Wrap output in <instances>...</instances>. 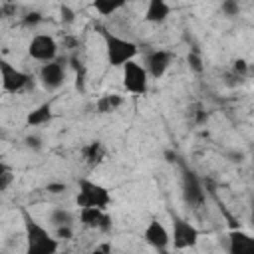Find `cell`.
I'll return each mask as SVG.
<instances>
[{
    "label": "cell",
    "instance_id": "7a4b0ae2",
    "mask_svg": "<svg viewBox=\"0 0 254 254\" xmlns=\"http://www.w3.org/2000/svg\"><path fill=\"white\" fill-rule=\"evenodd\" d=\"M75 202L79 208H99V210H107V206L111 204V192L89 179H79L77 181V194H75Z\"/></svg>",
    "mask_w": 254,
    "mask_h": 254
},
{
    "label": "cell",
    "instance_id": "7402d4cb",
    "mask_svg": "<svg viewBox=\"0 0 254 254\" xmlns=\"http://www.w3.org/2000/svg\"><path fill=\"white\" fill-rule=\"evenodd\" d=\"M58 240H69L73 236V228L71 226H60L56 228V234H54Z\"/></svg>",
    "mask_w": 254,
    "mask_h": 254
},
{
    "label": "cell",
    "instance_id": "4fadbf2b",
    "mask_svg": "<svg viewBox=\"0 0 254 254\" xmlns=\"http://www.w3.org/2000/svg\"><path fill=\"white\" fill-rule=\"evenodd\" d=\"M228 254H254V238L242 230H234L228 236Z\"/></svg>",
    "mask_w": 254,
    "mask_h": 254
},
{
    "label": "cell",
    "instance_id": "9c48e42d",
    "mask_svg": "<svg viewBox=\"0 0 254 254\" xmlns=\"http://www.w3.org/2000/svg\"><path fill=\"white\" fill-rule=\"evenodd\" d=\"M183 198L192 208H200L204 204V200H206V194H204L200 179L196 177V173H192L189 169L183 171Z\"/></svg>",
    "mask_w": 254,
    "mask_h": 254
},
{
    "label": "cell",
    "instance_id": "6da1fadb",
    "mask_svg": "<svg viewBox=\"0 0 254 254\" xmlns=\"http://www.w3.org/2000/svg\"><path fill=\"white\" fill-rule=\"evenodd\" d=\"M22 218H24L26 254H56L60 248V240L44 224H40L30 212L22 210Z\"/></svg>",
    "mask_w": 254,
    "mask_h": 254
},
{
    "label": "cell",
    "instance_id": "3957f363",
    "mask_svg": "<svg viewBox=\"0 0 254 254\" xmlns=\"http://www.w3.org/2000/svg\"><path fill=\"white\" fill-rule=\"evenodd\" d=\"M103 40H105V54H107V62L113 67H123L127 62H133L139 48L135 42L115 36L111 32H103Z\"/></svg>",
    "mask_w": 254,
    "mask_h": 254
},
{
    "label": "cell",
    "instance_id": "52a82bcc",
    "mask_svg": "<svg viewBox=\"0 0 254 254\" xmlns=\"http://www.w3.org/2000/svg\"><path fill=\"white\" fill-rule=\"evenodd\" d=\"M28 54L32 60L48 64L58 58V42L50 34H36L28 44Z\"/></svg>",
    "mask_w": 254,
    "mask_h": 254
},
{
    "label": "cell",
    "instance_id": "7c38bea8",
    "mask_svg": "<svg viewBox=\"0 0 254 254\" xmlns=\"http://www.w3.org/2000/svg\"><path fill=\"white\" fill-rule=\"evenodd\" d=\"M79 220L89 230H97V232H109L111 230V216L107 214V210L81 208L79 210Z\"/></svg>",
    "mask_w": 254,
    "mask_h": 254
},
{
    "label": "cell",
    "instance_id": "484cf974",
    "mask_svg": "<svg viewBox=\"0 0 254 254\" xmlns=\"http://www.w3.org/2000/svg\"><path fill=\"white\" fill-rule=\"evenodd\" d=\"M26 145H28L30 149L38 151V149H42V139H40L38 135H28V137H26Z\"/></svg>",
    "mask_w": 254,
    "mask_h": 254
},
{
    "label": "cell",
    "instance_id": "4316f807",
    "mask_svg": "<svg viewBox=\"0 0 254 254\" xmlns=\"http://www.w3.org/2000/svg\"><path fill=\"white\" fill-rule=\"evenodd\" d=\"M91 254H111V244L109 242H101L91 250Z\"/></svg>",
    "mask_w": 254,
    "mask_h": 254
},
{
    "label": "cell",
    "instance_id": "83f0119b",
    "mask_svg": "<svg viewBox=\"0 0 254 254\" xmlns=\"http://www.w3.org/2000/svg\"><path fill=\"white\" fill-rule=\"evenodd\" d=\"M64 190H65V185L64 183H60V185H48V192L58 194V192H64Z\"/></svg>",
    "mask_w": 254,
    "mask_h": 254
},
{
    "label": "cell",
    "instance_id": "d4e9b609",
    "mask_svg": "<svg viewBox=\"0 0 254 254\" xmlns=\"http://www.w3.org/2000/svg\"><path fill=\"white\" fill-rule=\"evenodd\" d=\"M60 12H62V20H64L65 24H71V22L75 20V14H73V10H71L69 6H62Z\"/></svg>",
    "mask_w": 254,
    "mask_h": 254
},
{
    "label": "cell",
    "instance_id": "44dd1931",
    "mask_svg": "<svg viewBox=\"0 0 254 254\" xmlns=\"http://www.w3.org/2000/svg\"><path fill=\"white\" fill-rule=\"evenodd\" d=\"M222 12H224L226 16H236V14L240 12V6H238V2H234V0H226V2H222Z\"/></svg>",
    "mask_w": 254,
    "mask_h": 254
},
{
    "label": "cell",
    "instance_id": "2e32d148",
    "mask_svg": "<svg viewBox=\"0 0 254 254\" xmlns=\"http://www.w3.org/2000/svg\"><path fill=\"white\" fill-rule=\"evenodd\" d=\"M81 153H83V161L89 167H97L105 159V147H103L101 141H91L89 145H85L81 149Z\"/></svg>",
    "mask_w": 254,
    "mask_h": 254
},
{
    "label": "cell",
    "instance_id": "ba28073f",
    "mask_svg": "<svg viewBox=\"0 0 254 254\" xmlns=\"http://www.w3.org/2000/svg\"><path fill=\"white\" fill-rule=\"evenodd\" d=\"M38 77H40V83L44 85V89H48V91L60 89L65 81V62L54 60V62L42 64L40 71H38Z\"/></svg>",
    "mask_w": 254,
    "mask_h": 254
},
{
    "label": "cell",
    "instance_id": "cb8c5ba5",
    "mask_svg": "<svg viewBox=\"0 0 254 254\" xmlns=\"http://www.w3.org/2000/svg\"><path fill=\"white\" fill-rule=\"evenodd\" d=\"M187 62H189V65L194 69V71H202V60L196 56V54H189V58H187Z\"/></svg>",
    "mask_w": 254,
    "mask_h": 254
},
{
    "label": "cell",
    "instance_id": "8992f818",
    "mask_svg": "<svg viewBox=\"0 0 254 254\" xmlns=\"http://www.w3.org/2000/svg\"><path fill=\"white\" fill-rule=\"evenodd\" d=\"M121 69H123V85H125V89L129 93H133V95H143L147 91V87H149V75H147L145 67L133 60V62H127Z\"/></svg>",
    "mask_w": 254,
    "mask_h": 254
},
{
    "label": "cell",
    "instance_id": "ffe728a7",
    "mask_svg": "<svg viewBox=\"0 0 254 254\" xmlns=\"http://www.w3.org/2000/svg\"><path fill=\"white\" fill-rule=\"evenodd\" d=\"M14 181V171L10 165H6L4 161H0V192L6 190Z\"/></svg>",
    "mask_w": 254,
    "mask_h": 254
},
{
    "label": "cell",
    "instance_id": "9a60e30c",
    "mask_svg": "<svg viewBox=\"0 0 254 254\" xmlns=\"http://www.w3.org/2000/svg\"><path fill=\"white\" fill-rule=\"evenodd\" d=\"M52 117H54L52 105H50V103H42V105H38L36 109H32V111L28 113L26 123H28L30 127H40V125L50 123V121H52Z\"/></svg>",
    "mask_w": 254,
    "mask_h": 254
},
{
    "label": "cell",
    "instance_id": "f546056e",
    "mask_svg": "<svg viewBox=\"0 0 254 254\" xmlns=\"http://www.w3.org/2000/svg\"><path fill=\"white\" fill-rule=\"evenodd\" d=\"M159 254H173V252H169V250H159Z\"/></svg>",
    "mask_w": 254,
    "mask_h": 254
},
{
    "label": "cell",
    "instance_id": "f1b7e54d",
    "mask_svg": "<svg viewBox=\"0 0 254 254\" xmlns=\"http://www.w3.org/2000/svg\"><path fill=\"white\" fill-rule=\"evenodd\" d=\"M12 10H14V6H10V4H4V6H0V20H2L4 16H8Z\"/></svg>",
    "mask_w": 254,
    "mask_h": 254
},
{
    "label": "cell",
    "instance_id": "5b68a950",
    "mask_svg": "<svg viewBox=\"0 0 254 254\" xmlns=\"http://www.w3.org/2000/svg\"><path fill=\"white\" fill-rule=\"evenodd\" d=\"M200 238V232L194 224L181 216H173V232H171V244L175 250H187L196 246Z\"/></svg>",
    "mask_w": 254,
    "mask_h": 254
},
{
    "label": "cell",
    "instance_id": "e0dca14e",
    "mask_svg": "<svg viewBox=\"0 0 254 254\" xmlns=\"http://www.w3.org/2000/svg\"><path fill=\"white\" fill-rule=\"evenodd\" d=\"M123 97L121 95H117V93H105V95H101L97 101H95V109H97V113H101V115H105V113H113V111H117L121 105H123Z\"/></svg>",
    "mask_w": 254,
    "mask_h": 254
},
{
    "label": "cell",
    "instance_id": "8fae6325",
    "mask_svg": "<svg viewBox=\"0 0 254 254\" xmlns=\"http://www.w3.org/2000/svg\"><path fill=\"white\" fill-rule=\"evenodd\" d=\"M143 240L157 250H167V246L171 244V234L163 222L153 218V220H149V224L143 230Z\"/></svg>",
    "mask_w": 254,
    "mask_h": 254
},
{
    "label": "cell",
    "instance_id": "ac0fdd59",
    "mask_svg": "<svg viewBox=\"0 0 254 254\" xmlns=\"http://www.w3.org/2000/svg\"><path fill=\"white\" fill-rule=\"evenodd\" d=\"M50 224L54 228H60V226H71L73 224V214L67 210V208H54L50 212Z\"/></svg>",
    "mask_w": 254,
    "mask_h": 254
},
{
    "label": "cell",
    "instance_id": "603a6c76",
    "mask_svg": "<svg viewBox=\"0 0 254 254\" xmlns=\"http://www.w3.org/2000/svg\"><path fill=\"white\" fill-rule=\"evenodd\" d=\"M44 18H42V14H38V12H30V14H26L24 16V26H36V24H40Z\"/></svg>",
    "mask_w": 254,
    "mask_h": 254
},
{
    "label": "cell",
    "instance_id": "277c9868",
    "mask_svg": "<svg viewBox=\"0 0 254 254\" xmlns=\"http://www.w3.org/2000/svg\"><path fill=\"white\" fill-rule=\"evenodd\" d=\"M0 83H2V89L6 93H22L26 89H30L34 85V79L30 73L18 69L14 64H10L6 58L0 56Z\"/></svg>",
    "mask_w": 254,
    "mask_h": 254
},
{
    "label": "cell",
    "instance_id": "d6986e66",
    "mask_svg": "<svg viewBox=\"0 0 254 254\" xmlns=\"http://www.w3.org/2000/svg\"><path fill=\"white\" fill-rule=\"evenodd\" d=\"M123 6H125V4L119 2V0H95V2H93V10L99 12L101 16H111V14H115L117 10H121Z\"/></svg>",
    "mask_w": 254,
    "mask_h": 254
},
{
    "label": "cell",
    "instance_id": "5bb4252c",
    "mask_svg": "<svg viewBox=\"0 0 254 254\" xmlns=\"http://www.w3.org/2000/svg\"><path fill=\"white\" fill-rule=\"evenodd\" d=\"M171 14V6L163 0H151L147 4V10H145V20L151 22V24H161L167 20V16Z\"/></svg>",
    "mask_w": 254,
    "mask_h": 254
},
{
    "label": "cell",
    "instance_id": "30bf717a",
    "mask_svg": "<svg viewBox=\"0 0 254 254\" xmlns=\"http://www.w3.org/2000/svg\"><path fill=\"white\" fill-rule=\"evenodd\" d=\"M173 64V54L169 50H153L145 56V71L149 77L159 79L165 75V71L171 67Z\"/></svg>",
    "mask_w": 254,
    "mask_h": 254
}]
</instances>
